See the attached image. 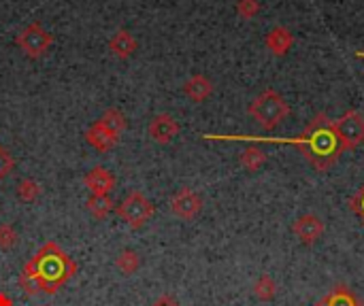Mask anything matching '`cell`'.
I'll return each mask as SVG.
<instances>
[{"mask_svg": "<svg viewBox=\"0 0 364 306\" xmlns=\"http://www.w3.org/2000/svg\"><path fill=\"white\" fill-rule=\"evenodd\" d=\"M207 141H252V143H273V145H292L299 147L305 155V160L318 170L326 173L333 168L339 158L346 153L341 147V141L337 136L335 124L326 113H316V117L309 121L305 132L296 138H271V136H228V134H205Z\"/></svg>", "mask_w": 364, "mask_h": 306, "instance_id": "1", "label": "cell"}, {"mask_svg": "<svg viewBox=\"0 0 364 306\" xmlns=\"http://www.w3.org/2000/svg\"><path fill=\"white\" fill-rule=\"evenodd\" d=\"M77 275L75 260L53 241H47L23 266L19 275V288L34 296L38 292L53 296Z\"/></svg>", "mask_w": 364, "mask_h": 306, "instance_id": "2", "label": "cell"}, {"mask_svg": "<svg viewBox=\"0 0 364 306\" xmlns=\"http://www.w3.org/2000/svg\"><path fill=\"white\" fill-rule=\"evenodd\" d=\"M247 113L256 119V124L264 130H275L288 115H290V104L284 100L282 94H277L275 89H264L260 96H256L250 106Z\"/></svg>", "mask_w": 364, "mask_h": 306, "instance_id": "3", "label": "cell"}, {"mask_svg": "<svg viewBox=\"0 0 364 306\" xmlns=\"http://www.w3.org/2000/svg\"><path fill=\"white\" fill-rule=\"evenodd\" d=\"M115 213L130 226V228H143L156 213V207L145 198L143 192H130L117 207Z\"/></svg>", "mask_w": 364, "mask_h": 306, "instance_id": "4", "label": "cell"}, {"mask_svg": "<svg viewBox=\"0 0 364 306\" xmlns=\"http://www.w3.org/2000/svg\"><path fill=\"white\" fill-rule=\"evenodd\" d=\"M15 43L28 58L34 60V58H43L49 51V47L53 45V36L38 21H32L17 34Z\"/></svg>", "mask_w": 364, "mask_h": 306, "instance_id": "5", "label": "cell"}, {"mask_svg": "<svg viewBox=\"0 0 364 306\" xmlns=\"http://www.w3.org/2000/svg\"><path fill=\"white\" fill-rule=\"evenodd\" d=\"M343 151L356 149L364 143V117L358 111H346L339 119L333 121Z\"/></svg>", "mask_w": 364, "mask_h": 306, "instance_id": "6", "label": "cell"}, {"mask_svg": "<svg viewBox=\"0 0 364 306\" xmlns=\"http://www.w3.org/2000/svg\"><path fill=\"white\" fill-rule=\"evenodd\" d=\"M171 211H173L179 219L192 222V219L198 217V213L203 211V198H200V194H196L194 190L181 187V190L173 196V200H171Z\"/></svg>", "mask_w": 364, "mask_h": 306, "instance_id": "7", "label": "cell"}, {"mask_svg": "<svg viewBox=\"0 0 364 306\" xmlns=\"http://www.w3.org/2000/svg\"><path fill=\"white\" fill-rule=\"evenodd\" d=\"M324 230H326V226H324L322 217L316 213H305L292 224V232L303 245H316L324 236Z\"/></svg>", "mask_w": 364, "mask_h": 306, "instance_id": "8", "label": "cell"}, {"mask_svg": "<svg viewBox=\"0 0 364 306\" xmlns=\"http://www.w3.org/2000/svg\"><path fill=\"white\" fill-rule=\"evenodd\" d=\"M179 124L168 115V113H160L156 115L151 121H149V128H147V134L151 141L160 143V145H166L171 143L177 134H179Z\"/></svg>", "mask_w": 364, "mask_h": 306, "instance_id": "9", "label": "cell"}, {"mask_svg": "<svg viewBox=\"0 0 364 306\" xmlns=\"http://www.w3.org/2000/svg\"><path fill=\"white\" fill-rule=\"evenodd\" d=\"M83 183H85V187H87L92 194H96V196H109V194L113 192V187H115V177H113L107 168L94 166V168L83 177Z\"/></svg>", "mask_w": 364, "mask_h": 306, "instance_id": "10", "label": "cell"}, {"mask_svg": "<svg viewBox=\"0 0 364 306\" xmlns=\"http://www.w3.org/2000/svg\"><path fill=\"white\" fill-rule=\"evenodd\" d=\"M264 45H267V49L273 53V55H286L290 49H292V45H294V34L286 28V26H275L269 34H267V38H264Z\"/></svg>", "mask_w": 364, "mask_h": 306, "instance_id": "11", "label": "cell"}, {"mask_svg": "<svg viewBox=\"0 0 364 306\" xmlns=\"http://www.w3.org/2000/svg\"><path fill=\"white\" fill-rule=\"evenodd\" d=\"M85 141H87V145H92L96 151H109V149H113L115 147V143L119 141L115 134H111L107 128H102V124L100 121H94L87 130H85Z\"/></svg>", "mask_w": 364, "mask_h": 306, "instance_id": "12", "label": "cell"}, {"mask_svg": "<svg viewBox=\"0 0 364 306\" xmlns=\"http://www.w3.org/2000/svg\"><path fill=\"white\" fill-rule=\"evenodd\" d=\"M318 306H364L363 300L348 288V285H343V283H339V285H335L320 302Z\"/></svg>", "mask_w": 364, "mask_h": 306, "instance_id": "13", "label": "cell"}, {"mask_svg": "<svg viewBox=\"0 0 364 306\" xmlns=\"http://www.w3.org/2000/svg\"><path fill=\"white\" fill-rule=\"evenodd\" d=\"M183 92L194 102H205L213 94V83L205 75H194L183 83Z\"/></svg>", "mask_w": 364, "mask_h": 306, "instance_id": "14", "label": "cell"}, {"mask_svg": "<svg viewBox=\"0 0 364 306\" xmlns=\"http://www.w3.org/2000/svg\"><path fill=\"white\" fill-rule=\"evenodd\" d=\"M109 51L119 60H128L136 51V40L128 30H117L109 40Z\"/></svg>", "mask_w": 364, "mask_h": 306, "instance_id": "15", "label": "cell"}, {"mask_svg": "<svg viewBox=\"0 0 364 306\" xmlns=\"http://www.w3.org/2000/svg\"><path fill=\"white\" fill-rule=\"evenodd\" d=\"M98 121L102 124V128H107V130H109L111 134H115L117 138H119V134H122V132L126 130V126H128L126 115H124L119 109H107Z\"/></svg>", "mask_w": 364, "mask_h": 306, "instance_id": "16", "label": "cell"}, {"mask_svg": "<svg viewBox=\"0 0 364 306\" xmlns=\"http://www.w3.org/2000/svg\"><path fill=\"white\" fill-rule=\"evenodd\" d=\"M85 207H87V211H90L96 219H105V217H109V215L115 211V204H113L111 196H96V194H92V196L87 198Z\"/></svg>", "mask_w": 364, "mask_h": 306, "instance_id": "17", "label": "cell"}, {"mask_svg": "<svg viewBox=\"0 0 364 306\" xmlns=\"http://www.w3.org/2000/svg\"><path fill=\"white\" fill-rule=\"evenodd\" d=\"M239 162H241V166H243L245 170H250V173H256V170H260V168L267 164V153H264L260 147L252 145V147H247V149L241 153Z\"/></svg>", "mask_w": 364, "mask_h": 306, "instance_id": "18", "label": "cell"}, {"mask_svg": "<svg viewBox=\"0 0 364 306\" xmlns=\"http://www.w3.org/2000/svg\"><path fill=\"white\" fill-rule=\"evenodd\" d=\"M139 266H141V258H139V253L132 251V249H122V251L117 253V258H115V268H117L122 275H126V277L134 275V273L139 271Z\"/></svg>", "mask_w": 364, "mask_h": 306, "instance_id": "19", "label": "cell"}, {"mask_svg": "<svg viewBox=\"0 0 364 306\" xmlns=\"http://www.w3.org/2000/svg\"><path fill=\"white\" fill-rule=\"evenodd\" d=\"M254 296L260 300V302H271L275 296H277V283L273 281L271 275H260L254 283Z\"/></svg>", "mask_w": 364, "mask_h": 306, "instance_id": "20", "label": "cell"}, {"mask_svg": "<svg viewBox=\"0 0 364 306\" xmlns=\"http://www.w3.org/2000/svg\"><path fill=\"white\" fill-rule=\"evenodd\" d=\"M41 194H43V187L34 179H21L17 185V198L23 202H34Z\"/></svg>", "mask_w": 364, "mask_h": 306, "instance_id": "21", "label": "cell"}, {"mask_svg": "<svg viewBox=\"0 0 364 306\" xmlns=\"http://www.w3.org/2000/svg\"><path fill=\"white\" fill-rule=\"evenodd\" d=\"M260 13V2L258 0H239L237 2V15L241 19H254Z\"/></svg>", "mask_w": 364, "mask_h": 306, "instance_id": "22", "label": "cell"}, {"mask_svg": "<svg viewBox=\"0 0 364 306\" xmlns=\"http://www.w3.org/2000/svg\"><path fill=\"white\" fill-rule=\"evenodd\" d=\"M17 245V232L9 224H0V251H9Z\"/></svg>", "mask_w": 364, "mask_h": 306, "instance_id": "23", "label": "cell"}, {"mask_svg": "<svg viewBox=\"0 0 364 306\" xmlns=\"http://www.w3.org/2000/svg\"><path fill=\"white\" fill-rule=\"evenodd\" d=\"M350 209L358 215V219L363 222L364 226V185L350 198Z\"/></svg>", "mask_w": 364, "mask_h": 306, "instance_id": "24", "label": "cell"}, {"mask_svg": "<svg viewBox=\"0 0 364 306\" xmlns=\"http://www.w3.org/2000/svg\"><path fill=\"white\" fill-rule=\"evenodd\" d=\"M11 170H13V158H11V153L4 147H0V181L4 177H9Z\"/></svg>", "mask_w": 364, "mask_h": 306, "instance_id": "25", "label": "cell"}, {"mask_svg": "<svg viewBox=\"0 0 364 306\" xmlns=\"http://www.w3.org/2000/svg\"><path fill=\"white\" fill-rule=\"evenodd\" d=\"M151 306H179V300L175 296H171V294H162L160 298L154 300Z\"/></svg>", "mask_w": 364, "mask_h": 306, "instance_id": "26", "label": "cell"}, {"mask_svg": "<svg viewBox=\"0 0 364 306\" xmlns=\"http://www.w3.org/2000/svg\"><path fill=\"white\" fill-rule=\"evenodd\" d=\"M0 306H13V300L6 294H2V292H0Z\"/></svg>", "mask_w": 364, "mask_h": 306, "instance_id": "27", "label": "cell"}, {"mask_svg": "<svg viewBox=\"0 0 364 306\" xmlns=\"http://www.w3.org/2000/svg\"><path fill=\"white\" fill-rule=\"evenodd\" d=\"M356 55H358V58H364V51H358Z\"/></svg>", "mask_w": 364, "mask_h": 306, "instance_id": "28", "label": "cell"}]
</instances>
